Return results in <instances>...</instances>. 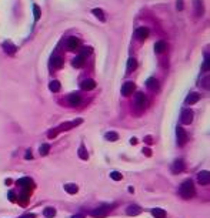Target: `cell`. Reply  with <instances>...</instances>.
<instances>
[{
  "instance_id": "6da1fadb",
  "label": "cell",
  "mask_w": 210,
  "mask_h": 218,
  "mask_svg": "<svg viewBox=\"0 0 210 218\" xmlns=\"http://www.w3.org/2000/svg\"><path fill=\"white\" fill-rule=\"evenodd\" d=\"M179 194H180L184 200H189V198H191V197L194 195V185H193V183H191L190 180L184 181L183 184L180 185V188H179Z\"/></svg>"
},
{
  "instance_id": "7a4b0ae2",
  "label": "cell",
  "mask_w": 210,
  "mask_h": 218,
  "mask_svg": "<svg viewBox=\"0 0 210 218\" xmlns=\"http://www.w3.org/2000/svg\"><path fill=\"white\" fill-rule=\"evenodd\" d=\"M109 212H110V207L109 205H102V207H99L96 210H93L92 215L94 218H105Z\"/></svg>"
},
{
  "instance_id": "3957f363",
  "label": "cell",
  "mask_w": 210,
  "mask_h": 218,
  "mask_svg": "<svg viewBox=\"0 0 210 218\" xmlns=\"http://www.w3.org/2000/svg\"><path fill=\"white\" fill-rule=\"evenodd\" d=\"M147 104V100H146V96L143 93H136V97H134V106L136 109L139 110H143Z\"/></svg>"
},
{
  "instance_id": "277c9868",
  "label": "cell",
  "mask_w": 210,
  "mask_h": 218,
  "mask_svg": "<svg viewBox=\"0 0 210 218\" xmlns=\"http://www.w3.org/2000/svg\"><path fill=\"white\" fill-rule=\"evenodd\" d=\"M191 120H193V111L191 110H187L184 109L182 110V114H180V123L184 124V126H187V124H190Z\"/></svg>"
},
{
  "instance_id": "5b68a950",
  "label": "cell",
  "mask_w": 210,
  "mask_h": 218,
  "mask_svg": "<svg viewBox=\"0 0 210 218\" xmlns=\"http://www.w3.org/2000/svg\"><path fill=\"white\" fill-rule=\"evenodd\" d=\"M83 121V120H82V118H77V120H76V121H69V123H63V124H62V126H59V127L56 128V130H57V131H67V130H70V128H73V127H76V126H79L80 123Z\"/></svg>"
},
{
  "instance_id": "8992f818",
  "label": "cell",
  "mask_w": 210,
  "mask_h": 218,
  "mask_svg": "<svg viewBox=\"0 0 210 218\" xmlns=\"http://www.w3.org/2000/svg\"><path fill=\"white\" fill-rule=\"evenodd\" d=\"M134 89H136V86H134L133 81H126V83L122 86V94H123L125 97L130 96L131 93L134 91Z\"/></svg>"
},
{
  "instance_id": "52a82bcc",
  "label": "cell",
  "mask_w": 210,
  "mask_h": 218,
  "mask_svg": "<svg viewBox=\"0 0 210 218\" xmlns=\"http://www.w3.org/2000/svg\"><path fill=\"white\" fill-rule=\"evenodd\" d=\"M197 183L200 185H207L210 183V174L209 171H200L197 174Z\"/></svg>"
},
{
  "instance_id": "ba28073f",
  "label": "cell",
  "mask_w": 210,
  "mask_h": 218,
  "mask_svg": "<svg viewBox=\"0 0 210 218\" xmlns=\"http://www.w3.org/2000/svg\"><path fill=\"white\" fill-rule=\"evenodd\" d=\"M184 168H186V166H184V161L182 160V158H179V160H176L173 164H171V173H173V174H179V173H182Z\"/></svg>"
},
{
  "instance_id": "9c48e42d",
  "label": "cell",
  "mask_w": 210,
  "mask_h": 218,
  "mask_svg": "<svg viewBox=\"0 0 210 218\" xmlns=\"http://www.w3.org/2000/svg\"><path fill=\"white\" fill-rule=\"evenodd\" d=\"M176 134H177V144L179 146H184L186 141H187V133H186L182 127H177Z\"/></svg>"
},
{
  "instance_id": "30bf717a",
  "label": "cell",
  "mask_w": 210,
  "mask_h": 218,
  "mask_svg": "<svg viewBox=\"0 0 210 218\" xmlns=\"http://www.w3.org/2000/svg\"><path fill=\"white\" fill-rule=\"evenodd\" d=\"M134 37L137 38V40H140V41H143L145 38L149 37V29L147 27H140V29H137L134 32Z\"/></svg>"
},
{
  "instance_id": "8fae6325",
  "label": "cell",
  "mask_w": 210,
  "mask_h": 218,
  "mask_svg": "<svg viewBox=\"0 0 210 218\" xmlns=\"http://www.w3.org/2000/svg\"><path fill=\"white\" fill-rule=\"evenodd\" d=\"M3 50L6 51V54H9V56H13L14 53L17 51V47H16L12 41H4V43H3Z\"/></svg>"
},
{
  "instance_id": "7c38bea8",
  "label": "cell",
  "mask_w": 210,
  "mask_h": 218,
  "mask_svg": "<svg viewBox=\"0 0 210 218\" xmlns=\"http://www.w3.org/2000/svg\"><path fill=\"white\" fill-rule=\"evenodd\" d=\"M140 212H142V208L136 204H131L126 208V214H127V215H131V217H136V215H139Z\"/></svg>"
},
{
  "instance_id": "4fadbf2b",
  "label": "cell",
  "mask_w": 210,
  "mask_h": 218,
  "mask_svg": "<svg viewBox=\"0 0 210 218\" xmlns=\"http://www.w3.org/2000/svg\"><path fill=\"white\" fill-rule=\"evenodd\" d=\"M67 103H69L70 106H79L80 103H82V97H80L77 93H72V94L67 96Z\"/></svg>"
},
{
  "instance_id": "5bb4252c",
  "label": "cell",
  "mask_w": 210,
  "mask_h": 218,
  "mask_svg": "<svg viewBox=\"0 0 210 218\" xmlns=\"http://www.w3.org/2000/svg\"><path fill=\"white\" fill-rule=\"evenodd\" d=\"M50 66H52L53 69H56V70H59L63 67V57H60V56H53L52 60H50Z\"/></svg>"
},
{
  "instance_id": "9a60e30c",
  "label": "cell",
  "mask_w": 210,
  "mask_h": 218,
  "mask_svg": "<svg viewBox=\"0 0 210 218\" xmlns=\"http://www.w3.org/2000/svg\"><path fill=\"white\" fill-rule=\"evenodd\" d=\"M66 44H67V49H69V50H76V49H79L80 41L77 37H69Z\"/></svg>"
},
{
  "instance_id": "2e32d148",
  "label": "cell",
  "mask_w": 210,
  "mask_h": 218,
  "mask_svg": "<svg viewBox=\"0 0 210 218\" xmlns=\"http://www.w3.org/2000/svg\"><path fill=\"white\" fill-rule=\"evenodd\" d=\"M80 87L83 90H86V91H89V90H93L96 87V83H94V80H92V78H86V80L82 81Z\"/></svg>"
},
{
  "instance_id": "e0dca14e",
  "label": "cell",
  "mask_w": 210,
  "mask_h": 218,
  "mask_svg": "<svg viewBox=\"0 0 210 218\" xmlns=\"http://www.w3.org/2000/svg\"><path fill=\"white\" fill-rule=\"evenodd\" d=\"M200 100V94L199 93H190L189 96L186 97V104H196Z\"/></svg>"
},
{
  "instance_id": "ac0fdd59",
  "label": "cell",
  "mask_w": 210,
  "mask_h": 218,
  "mask_svg": "<svg viewBox=\"0 0 210 218\" xmlns=\"http://www.w3.org/2000/svg\"><path fill=\"white\" fill-rule=\"evenodd\" d=\"M146 86H147V89H150V90H159V81L156 80V78H154V77L147 78Z\"/></svg>"
},
{
  "instance_id": "d6986e66",
  "label": "cell",
  "mask_w": 210,
  "mask_h": 218,
  "mask_svg": "<svg viewBox=\"0 0 210 218\" xmlns=\"http://www.w3.org/2000/svg\"><path fill=\"white\" fill-rule=\"evenodd\" d=\"M151 215L154 218H166V211L164 210H162V208H153L151 210Z\"/></svg>"
},
{
  "instance_id": "ffe728a7",
  "label": "cell",
  "mask_w": 210,
  "mask_h": 218,
  "mask_svg": "<svg viewBox=\"0 0 210 218\" xmlns=\"http://www.w3.org/2000/svg\"><path fill=\"white\" fill-rule=\"evenodd\" d=\"M72 64H73V67L80 69V67H83V64H85V58L82 57V56H76V57L72 60Z\"/></svg>"
},
{
  "instance_id": "44dd1931",
  "label": "cell",
  "mask_w": 210,
  "mask_h": 218,
  "mask_svg": "<svg viewBox=\"0 0 210 218\" xmlns=\"http://www.w3.org/2000/svg\"><path fill=\"white\" fill-rule=\"evenodd\" d=\"M194 1V13L196 16H202L203 14V4H202V0H193Z\"/></svg>"
},
{
  "instance_id": "7402d4cb",
  "label": "cell",
  "mask_w": 210,
  "mask_h": 218,
  "mask_svg": "<svg viewBox=\"0 0 210 218\" xmlns=\"http://www.w3.org/2000/svg\"><path fill=\"white\" fill-rule=\"evenodd\" d=\"M166 43H164L163 40H160V41H157L156 44H154V51L157 53V54H160V53H163L164 50H166Z\"/></svg>"
},
{
  "instance_id": "603a6c76",
  "label": "cell",
  "mask_w": 210,
  "mask_h": 218,
  "mask_svg": "<svg viewBox=\"0 0 210 218\" xmlns=\"http://www.w3.org/2000/svg\"><path fill=\"white\" fill-rule=\"evenodd\" d=\"M92 13L97 17L100 21H106V16H105V13H103V10L102 9H93L92 10Z\"/></svg>"
},
{
  "instance_id": "cb8c5ba5",
  "label": "cell",
  "mask_w": 210,
  "mask_h": 218,
  "mask_svg": "<svg viewBox=\"0 0 210 218\" xmlns=\"http://www.w3.org/2000/svg\"><path fill=\"white\" fill-rule=\"evenodd\" d=\"M137 69V61L136 58H129L127 60V71H134Z\"/></svg>"
},
{
  "instance_id": "d4e9b609",
  "label": "cell",
  "mask_w": 210,
  "mask_h": 218,
  "mask_svg": "<svg viewBox=\"0 0 210 218\" xmlns=\"http://www.w3.org/2000/svg\"><path fill=\"white\" fill-rule=\"evenodd\" d=\"M43 215L47 217V218H53L54 215H56V210H54L53 207H47V208L43 210Z\"/></svg>"
},
{
  "instance_id": "484cf974",
  "label": "cell",
  "mask_w": 210,
  "mask_h": 218,
  "mask_svg": "<svg viewBox=\"0 0 210 218\" xmlns=\"http://www.w3.org/2000/svg\"><path fill=\"white\" fill-rule=\"evenodd\" d=\"M77 190H79V188H77V185H76V184H66L65 185V191H67V194H76V192H77Z\"/></svg>"
},
{
  "instance_id": "4316f807",
  "label": "cell",
  "mask_w": 210,
  "mask_h": 218,
  "mask_svg": "<svg viewBox=\"0 0 210 218\" xmlns=\"http://www.w3.org/2000/svg\"><path fill=\"white\" fill-rule=\"evenodd\" d=\"M49 89L52 90L53 93H57L60 90V83L57 80H53V81H50V84H49Z\"/></svg>"
},
{
  "instance_id": "83f0119b",
  "label": "cell",
  "mask_w": 210,
  "mask_h": 218,
  "mask_svg": "<svg viewBox=\"0 0 210 218\" xmlns=\"http://www.w3.org/2000/svg\"><path fill=\"white\" fill-rule=\"evenodd\" d=\"M77 154H79V157L82 158V160H87V158H89V154H87V151H86V147H85V146H80Z\"/></svg>"
},
{
  "instance_id": "f1b7e54d",
  "label": "cell",
  "mask_w": 210,
  "mask_h": 218,
  "mask_svg": "<svg viewBox=\"0 0 210 218\" xmlns=\"http://www.w3.org/2000/svg\"><path fill=\"white\" fill-rule=\"evenodd\" d=\"M200 86L203 87V89L209 90L210 89V77L209 76H204L202 80H200Z\"/></svg>"
},
{
  "instance_id": "f546056e",
  "label": "cell",
  "mask_w": 210,
  "mask_h": 218,
  "mask_svg": "<svg viewBox=\"0 0 210 218\" xmlns=\"http://www.w3.org/2000/svg\"><path fill=\"white\" fill-rule=\"evenodd\" d=\"M17 184L19 185H22V187H29V185H32V180L30 178H27V177H24V178H20L19 181H17Z\"/></svg>"
},
{
  "instance_id": "4dcf8cb0",
  "label": "cell",
  "mask_w": 210,
  "mask_h": 218,
  "mask_svg": "<svg viewBox=\"0 0 210 218\" xmlns=\"http://www.w3.org/2000/svg\"><path fill=\"white\" fill-rule=\"evenodd\" d=\"M49 151H50V146H49V144H42V146H40V148H39L40 155H47Z\"/></svg>"
},
{
  "instance_id": "1f68e13d",
  "label": "cell",
  "mask_w": 210,
  "mask_h": 218,
  "mask_svg": "<svg viewBox=\"0 0 210 218\" xmlns=\"http://www.w3.org/2000/svg\"><path fill=\"white\" fill-rule=\"evenodd\" d=\"M33 14H34V20H39L40 16H42V12H40V7L37 4L33 6Z\"/></svg>"
},
{
  "instance_id": "d6a6232c",
  "label": "cell",
  "mask_w": 210,
  "mask_h": 218,
  "mask_svg": "<svg viewBox=\"0 0 210 218\" xmlns=\"http://www.w3.org/2000/svg\"><path fill=\"white\" fill-rule=\"evenodd\" d=\"M106 138H107L109 141H116L119 138V135H117V133L110 131V133H107V134H106Z\"/></svg>"
},
{
  "instance_id": "836d02e7",
  "label": "cell",
  "mask_w": 210,
  "mask_h": 218,
  "mask_svg": "<svg viewBox=\"0 0 210 218\" xmlns=\"http://www.w3.org/2000/svg\"><path fill=\"white\" fill-rule=\"evenodd\" d=\"M90 53H92V49H90V47H83V49L80 50V54H79V56H82V57L85 58V57H87Z\"/></svg>"
},
{
  "instance_id": "e575fe53",
  "label": "cell",
  "mask_w": 210,
  "mask_h": 218,
  "mask_svg": "<svg viewBox=\"0 0 210 218\" xmlns=\"http://www.w3.org/2000/svg\"><path fill=\"white\" fill-rule=\"evenodd\" d=\"M202 70H203V71H209V54H207V53L204 54V63H203Z\"/></svg>"
},
{
  "instance_id": "d590c367",
  "label": "cell",
  "mask_w": 210,
  "mask_h": 218,
  "mask_svg": "<svg viewBox=\"0 0 210 218\" xmlns=\"http://www.w3.org/2000/svg\"><path fill=\"white\" fill-rule=\"evenodd\" d=\"M110 177H112V180H114V181H120V180L123 178L122 174L119 173V171H113V173L110 174Z\"/></svg>"
},
{
  "instance_id": "8d00e7d4",
  "label": "cell",
  "mask_w": 210,
  "mask_h": 218,
  "mask_svg": "<svg viewBox=\"0 0 210 218\" xmlns=\"http://www.w3.org/2000/svg\"><path fill=\"white\" fill-rule=\"evenodd\" d=\"M57 133H59V131H57L56 128H54V130H50V131H49V134H47V137H49V138H54V137L57 135Z\"/></svg>"
},
{
  "instance_id": "74e56055",
  "label": "cell",
  "mask_w": 210,
  "mask_h": 218,
  "mask_svg": "<svg viewBox=\"0 0 210 218\" xmlns=\"http://www.w3.org/2000/svg\"><path fill=\"white\" fill-rule=\"evenodd\" d=\"M9 200H10V201H12V202H14V201H17V197H16V195H14V192H9Z\"/></svg>"
},
{
  "instance_id": "f35d334b",
  "label": "cell",
  "mask_w": 210,
  "mask_h": 218,
  "mask_svg": "<svg viewBox=\"0 0 210 218\" xmlns=\"http://www.w3.org/2000/svg\"><path fill=\"white\" fill-rule=\"evenodd\" d=\"M24 158H26V160H32V158H33L32 151H30V150H27V151H26V154H24Z\"/></svg>"
},
{
  "instance_id": "ab89813d",
  "label": "cell",
  "mask_w": 210,
  "mask_h": 218,
  "mask_svg": "<svg viewBox=\"0 0 210 218\" xmlns=\"http://www.w3.org/2000/svg\"><path fill=\"white\" fill-rule=\"evenodd\" d=\"M176 7H177V10H183V0H177Z\"/></svg>"
},
{
  "instance_id": "60d3db41",
  "label": "cell",
  "mask_w": 210,
  "mask_h": 218,
  "mask_svg": "<svg viewBox=\"0 0 210 218\" xmlns=\"http://www.w3.org/2000/svg\"><path fill=\"white\" fill-rule=\"evenodd\" d=\"M34 217H36L34 214H24V215H22L20 218H34Z\"/></svg>"
},
{
  "instance_id": "b9f144b4",
  "label": "cell",
  "mask_w": 210,
  "mask_h": 218,
  "mask_svg": "<svg viewBox=\"0 0 210 218\" xmlns=\"http://www.w3.org/2000/svg\"><path fill=\"white\" fill-rule=\"evenodd\" d=\"M143 153H145L146 155H149V157H150V155H151V151H150V150H149V148H143Z\"/></svg>"
},
{
  "instance_id": "7bdbcfd3",
  "label": "cell",
  "mask_w": 210,
  "mask_h": 218,
  "mask_svg": "<svg viewBox=\"0 0 210 218\" xmlns=\"http://www.w3.org/2000/svg\"><path fill=\"white\" fill-rule=\"evenodd\" d=\"M145 141L147 143V144H151V143H153V138H151V137H146Z\"/></svg>"
},
{
  "instance_id": "ee69618b",
  "label": "cell",
  "mask_w": 210,
  "mask_h": 218,
  "mask_svg": "<svg viewBox=\"0 0 210 218\" xmlns=\"http://www.w3.org/2000/svg\"><path fill=\"white\" fill-rule=\"evenodd\" d=\"M72 218H85V214H74Z\"/></svg>"
},
{
  "instance_id": "f6af8a7d",
  "label": "cell",
  "mask_w": 210,
  "mask_h": 218,
  "mask_svg": "<svg viewBox=\"0 0 210 218\" xmlns=\"http://www.w3.org/2000/svg\"><path fill=\"white\" fill-rule=\"evenodd\" d=\"M130 143H131V144H136V143H137V140H136V138H131Z\"/></svg>"
}]
</instances>
